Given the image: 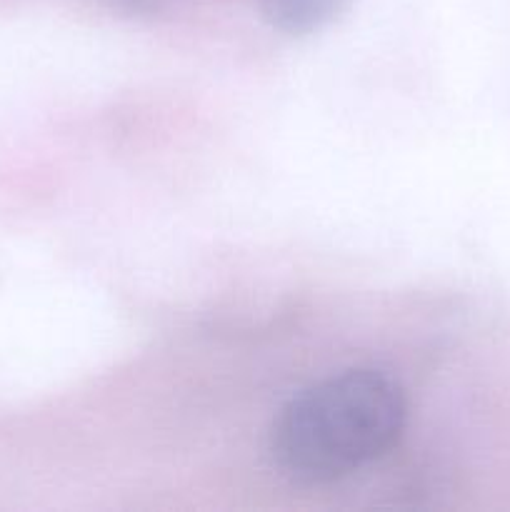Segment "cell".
I'll return each mask as SVG.
<instances>
[{"mask_svg": "<svg viewBox=\"0 0 510 512\" xmlns=\"http://www.w3.org/2000/svg\"><path fill=\"white\" fill-rule=\"evenodd\" d=\"M348 0H258L260 15L285 35H310L333 23Z\"/></svg>", "mask_w": 510, "mask_h": 512, "instance_id": "7a4b0ae2", "label": "cell"}, {"mask_svg": "<svg viewBox=\"0 0 510 512\" xmlns=\"http://www.w3.org/2000/svg\"><path fill=\"white\" fill-rule=\"evenodd\" d=\"M103 3L120 15H150L168 8L173 0H103Z\"/></svg>", "mask_w": 510, "mask_h": 512, "instance_id": "3957f363", "label": "cell"}, {"mask_svg": "<svg viewBox=\"0 0 510 512\" xmlns=\"http://www.w3.org/2000/svg\"><path fill=\"white\" fill-rule=\"evenodd\" d=\"M408 400L383 370L350 368L300 390L270 428V455L290 483L328 485L398 445Z\"/></svg>", "mask_w": 510, "mask_h": 512, "instance_id": "6da1fadb", "label": "cell"}]
</instances>
